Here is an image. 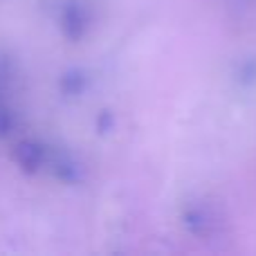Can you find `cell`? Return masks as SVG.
Wrapping results in <instances>:
<instances>
[{"instance_id":"6da1fadb","label":"cell","mask_w":256,"mask_h":256,"mask_svg":"<svg viewBox=\"0 0 256 256\" xmlns=\"http://www.w3.org/2000/svg\"><path fill=\"white\" fill-rule=\"evenodd\" d=\"M58 30L66 36V40L70 43H79L90 30V7L84 2V0H63L58 4Z\"/></svg>"},{"instance_id":"7a4b0ae2","label":"cell","mask_w":256,"mask_h":256,"mask_svg":"<svg viewBox=\"0 0 256 256\" xmlns=\"http://www.w3.org/2000/svg\"><path fill=\"white\" fill-rule=\"evenodd\" d=\"M45 168L56 180L66 182V184H79L86 176V168L76 160V155H72L66 148H54V146H50V150H48V164H45Z\"/></svg>"},{"instance_id":"3957f363","label":"cell","mask_w":256,"mask_h":256,"mask_svg":"<svg viewBox=\"0 0 256 256\" xmlns=\"http://www.w3.org/2000/svg\"><path fill=\"white\" fill-rule=\"evenodd\" d=\"M48 150H50V146L38 140H18L14 144L12 160L18 164V168L22 173L36 176L48 164Z\"/></svg>"},{"instance_id":"277c9868","label":"cell","mask_w":256,"mask_h":256,"mask_svg":"<svg viewBox=\"0 0 256 256\" xmlns=\"http://www.w3.org/2000/svg\"><path fill=\"white\" fill-rule=\"evenodd\" d=\"M90 84V76L86 74L79 68H72V70L63 72L61 79H58V90H61L63 97H79V94L86 92Z\"/></svg>"},{"instance_id":"5b68a950","label":"cell","mask_w":256,"mask_h":256,"mask_svg":"<svg viewBox=\"0 0 256 256\" xmlns=\"http://www.w3.org/2000/svg\"><path fill=\"white\" fill-rule=\"evenodd\" d=\"M14 130V112L7 106H0V137H7Z\"/></svg>"},{"instance_id":"8992f818","label":"cell","mask_w":256,"mask_h":256,"mask_svg":"<svg viewBox=\"0 0 256 256\" xmlns=\"http://www.w3.org/2000/svg\"><path fill=\"white\" fill-rule=\"evenodd\" d=\"M112 126H115V117H112L110 110H102L97 115V130L99 132H108L112 130Z\"/></svg>"}]
</instances>
